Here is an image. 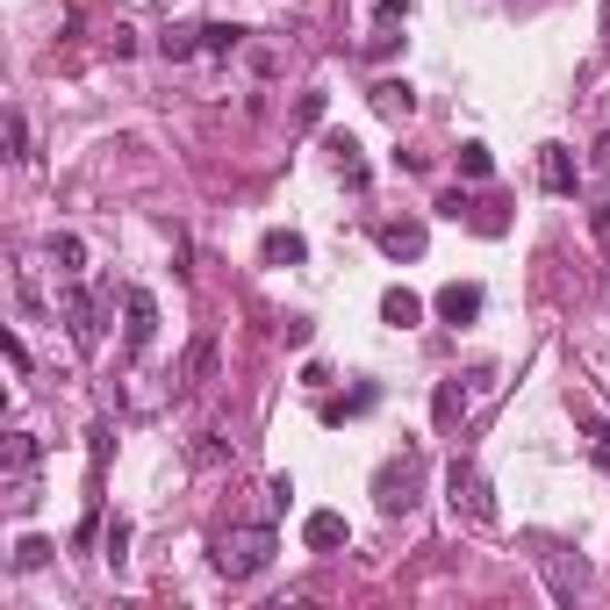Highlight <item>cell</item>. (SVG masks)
<instances>
[{"instance_id":"cell-27","label":"cell","mask_w":610,"mask_h":610,"mask_svg":"<svg viewBox=\"0 0 610 610\" xmlns=\"http://www.w3.org/2000/svg\"><path fill=\"white\" fill-rule=\"evenodd\" d=\"M603 43H610V0H603Z\"/></svg>"},{"instance_id":"cell-1","label":"cell","mask_w":610,"mask_h":610,"mask_svg":"<svg viewBox=\"0 0 610 610\" xmlns=\"http://www.w3.org/2000/svg\"><path fill=\"white\" fill-rule=\"evenodd\" d=\"M273 525H237V531H223L216 539V575L223 582H252V575H266L273 568Z\"/></svg>"},{"instance_id":"cell-13","label":"cell","mask_w":610,"mask_h":610,"mask_svg":"<svg viewBox=\"0 0 610 610\" xmlns=\"http://www.w3.org/2000/svg\"><path fill=\"white\" fill-rule=\"evenodd\" d=\"M380 324H395V331L424 324V302L409 295V287H388V295H380Z\"/></svg>"},{"instance_id":"cell-10","label":"cell","mask_w":610,"mask_h":610,"mask_svg":"<svg viewBox=\"0 0 610 610\" xmlns=\"http://www.w3.org/2000/svg\"><path fill=\"white\" fill-rule=\"evenodd\" d=\"M374 244H380L388 258H424V223H380Z\"/></svg>"},{"instance_id":"cell-21","label":"cell","mask_w":610,"mask_h":610,"mask_svg":"<svg viewBox=\"0 0 610 610\" xmlns=\"http://www.w3.org/2000/svg\"><path fill=\"white\" fill-rule=\"evenodd\" d=\"M460 173H467V180H488V173H496V159H488V144H460Z\"/></svg>"},{"instance_id":"cell-17","label":"cell","mask_w":610,"mask_h":610,"mask_svg":"<svg viewBox=\"0 0 610 610\" xmlns=\"http://www.w3.org/2000/svg\"><path fill=\"white\" fill-rule=\"evenodd\" d=\"M159 51L173 58V65H187V58H202V29H165V37H159Z\"/></svg>"},{"instance_id":"cell-12","label":"cell","mask_w":610,"mask_h":610,"mask_svg":"<svg viewBox=\"0 0 610 610\" xmlns=\"http://www.w3.org/2000/svg\"><path fill=\"white\" fill-rule=\"evenodd\" d=\"M374 109L388 115V122H409V115H417V94H409V80H380V87H374Z\"/></svg>"},{"instance_id":"cell-14","label":"cell","mask_w":610,"mask_h":610,"mask_svg":"<svg viewBox=\"0 0 610 610\" xmlns=\"http://www.w3.org/2000/svg\"><path fill=\"white\" fill-rule=\"evenodd\" d=\"M43 252H51V266H58V273H65V281H80V273H87V244H80V237H72V231H58L51 244H43Z\"/></svg>"},{"instance_id":"cell-8","label":"cell","mask_w":610,"mask_h":610,"mask_svg":"<svg viewBox=\"0 0 610 610\" xmlns=\"http://www.w3.org/2000/svg\"><path fill=\"white\" fill-rule=\"evenodd\" d=\"M302 546H309V553H338L345 546V517L338 510H309L302 517Z\"/></svg>"},{"instance_id":"cell-7","label":"cell","mask_w":610,"mask_h":610,"mask_svg":"<svg viewBox=\"0 0 610 610\" xmlns=\"http://www.w3.org/2000/svg\"><path fill=\"white\" fill-rule=\"evenodd\" d=\"M409 502H417V453L380 467V510H409Z\"/></svg>"},{"instance_id":"cell-25","label":"cell","mask_w":610,"mask_h":610,"mask_svg":"<svg viewBox=\"0 0 610 610\" xmlns=\"http://www.w3.org/2000/svg\"><path fill=\"white\" fill-rule=\"evenodd\" d=\"M589 173H597V180H610V130L597 136V151H589Z\"/></svg>"},{"instance_id":"cell-23","label":"cell","mask_w":610,"mask_h":610,"mask_svg":"<svg viewBox=\"0 0 610 610\" xmlns=\"http://www.w3.org/2000/svg\"><path fill=\"white\" fill-rule=\"evenodd\" d=\"M589 231H597V244H603V258H610V194H603L597 209H589Z\"/></svg>"},{"instance_id":"cell-11","label":"cell","mask_w":610,"mask_h":610,"mask_svg":"<svg viewBox=\"0 0 610 610\" xmlns=\"http://www.w3.org/2000/svg\"><path fill=\"white\" fill-rule=\"evenodd\" d=\"M209 374H216V338L202 331V338H194V353H187V366H180V395H194Z\"/></svg>"},{"instance_id":"cell-19","label":"cell","mask_w":610,"mask_h":610,"mask_svg":"<svg viewBox=\"0 0 610 610\" xmlns=\"http://www.w3.org/2000/svg\"><path fill=\"white\" fill-rule=\"evenodd\" d=\"M8 510H14V517L37 510V475H8Z\"/></svg>"},{"instance_id":"cell-16","label":"cell","mask_w":610,"mask_h":610,"mask_svg":"<svg viewBox=\"0 0 610 610\" xmlns=\"http://www.w3.org/2000/svg\"><path fill=\"white\" fill-rule=\"evenodd\" d=\"M244 37H252V29H237V22H209V29H202V58H231V51H244Z\"/></svg>"},{"instance_id":"cell-26","label":"cell","mask_w":610,"mask_h":610,"mask_svg":"<svg viewBox=\"0 0 610 610\" xmlns=\"http://www.w3.org/2000/svg\"><path fill=\"white\" fill-rule=\"evenodd\" d=\"M122 546H130V525L115 517V531H109V568H115V575H122Z\"/></svg>"},{"instance_id":"cell-4","label":"cell","mask_w":610,"mask_h":610,"mask_svg":"<svg viewBox=\"0 0 610 610\" xmlns=\"http://www.w3.org/2000/svg\"><path fill=\"white\" fill-rule=\"evenodd\" d=\"M475 395H488V366H475V374H453V380H438V395H431V417H438V431H453V424H467V409H475Z\"/></svg>"},{"instance_id":"cell-5","label":"cell","mask_w":610,"mask_h":610,"mask_svg":"<svg viewBox=\"0 0 610 610\" xmlns=\"http://www.w3.org/2000/svg\"><path fill=\"white\" fill-rule=\"evenodd\" d=\"M151 338H159V302H151V287H122V345L144 353Z\"/></svg>"},{"instance_id":"cell-18","label":"cell","mask_w":610,"mask_h":610,"mask_svg":"<svg viewBox=\"0 0 610 610\" xmlns=\"http://www.w3.org/2000/svg\"><path fill=\"white\" fill-rule=\"evenodd\" d=\"M37 467V438L29 431H8V475H29Z\"/></svg>"},{"instance_id":"cell-2","label":"cell","mask_w":610,"mask_h":610,"mask_svg":"<svg viewBox=\"0 0 610 610\" xmlns=\"http://www.w3.org/2000/svg\"><path fill=\"white\" fill-rule=\"evenodd\" d=\"M446 496H453V510H460L467 525H496V496H488V481H481L475 460H453L446 467Z\"/></svg>"},{"instance_id":"cell-15","label":"cell","mask_w":610,"mask_h":610,"mask_svg":"<svg viewBox=\"0 0 610 610\" xmlns=\"http://www.w3.org/2000/svg\"><path fill=\"white\" fill-rule=\"evenodd\" d=\"M258 252H266V266H302V258H309V244H302L295 231H266Z\"/></svg>"},{"instance_id":"cell-24","label":"cell","mask_w":610,"mask_h":610,"mask_svg":"<svg viewBox=\"0 0 610 610\" xmlns=\"http://www.w3.org/2000/svg\"><path fill=\"white\" fill-rule=\"evenodd\" d=\"M8 144H14V159H37V151H29V122L8 109Z\"/></svg>"},{"instance_id":"cell-3","label":"cell","mask_w":610,"mask_h":610,"mask_svg":"<svg viewBox=\"0 0 610 610\" xmlns=\"http://www.w3.org/2000/svg\"><path fill=\"white\" fill-rule=\"evenodd\" d=\"M58 316H65V331H72V345H80V353H101V295H94V287L65 281V295H58Z\"/></svg>"},{"instance_id":"cell-22","label":"cell","mask_w":610,"mask_h":610,"mask_svg":"<svg viewBox=\"0 0 610 610\" xmlns=\"http://www.w3.org/2000/svg\"><path fill=\"white\" fill-rule=\"evenodd\" d=\"M43 560H51V539H22V546H14V568H43Z\"/></svg>"},{"instance_id":"cell-6","label":"cell","mask_w":610,"mask_h":610,"mask_svg":"<svg viewBox=\"0 0 610 610\" xmlns=\"http://www.w3.org/2000/svg\"><path fill=\"white\" fill-rule=\"evenodd\" d=\"M539 187L546 194H575V187H582V159H575L568 144H546L539 151Z\"/></svg>"},{"instance_id":"cell-9","label":"cell","mask_w":610,"mask_h":610,"mask_svg":"<svg viewBox=\"0 0 610 610\" xmlns=\"http://www.w3.org/2000/svg\"><path fill=\"white\" fill-rule=\"evenodd\" d=\"M438 316H446V324H475V316H481V287L475 281L438 287Z\"/></svg>"},{"instance_id":"cell-20","label":"cell","mask_w":610,"mask_h":610,"mask_svg":"<svg viewBox=\"0 0 610 610\" xmlns=\"http://www.w3.org/2000/svg\"><path fill=\"white\" fill-rule=\"evenodd\" d=\"M331 151H338V173L353 180V187H366V165H359V144H353V136H338Z\"/></svg>"}]
</instances>
